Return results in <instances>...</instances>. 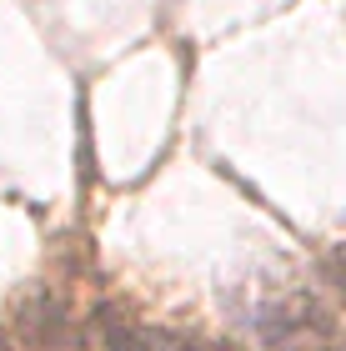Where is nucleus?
<instances>
[{
  "label": "nucleus",
  "mask_w": 346,
  "mask_h": 351,
  "mask_svg": "<svg viewBox=\"0 0 346 351\" xmlns=\"http://www.w3.org/2000/svg\"><path fill=\"white\" fill-rule=\"evenodd\" d=\"M321 266H326V276L336 281V291L346 296V241H341V246H332V256H326Z\"/></svg>",
  "instance_id": "nucleus-2"
},
{
  "label": "nucleus",
  "mask_w": 346,
  "mask_h": 351,
  "mask_svg": "<svg viewBox=\"0 0 346 351\" xmlns=\"http://www.w3.org/2000/svg\"><path fill=\"white\" fill-rule=\"evenodd\" d=\"M96 331H101L106 351H191L186 337H176L166 326H146V322H136V316H125L116 306L96 311Z\"/></svg>",
  "instance_id": "nucleus-1"
}]
</instances>
